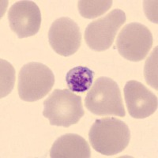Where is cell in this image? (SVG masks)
I'll return each mask as SVG.
<instances>
[{"label": "cell", "mask_w": 158, "mask_h": 158, "mask_svg": "<svg viewBox=\"0 0 158 158\" xmlns=\"http://www.w3.org/2000/svg\"><path fill=\"white\" fill-rule=\"evenodd\" d=\"M94 72L87 67H75L70 69L66 75V81L72 92L85 93L93 84Z\"/></svg>", "instance_id": "cell-11"}, {"label": "cell", "mask_w": 158, "mask_h": 158, "mask_svg": "<svg viewBox=\"0 0 158 158\" xmlns=\"http://www.w3.org/2000/svg\"><path fill=\"white\" fill-rule=\"evenodd\" d=\"M48 41L51 47L57 54L65 57L72 56L81 47L80 28L70 18H58L49 29Z\"/></svg>", "instance_id": "cell-7"}, {"label": "cell", "mask_w": 158, "mask_h": 158, "mask_svg": "<svg viewBox=\"0 0 158 158\" xmlns=\"http://www.w3.org/2000/svg\"><path fill=\"white\" fill-rule=\"evenodd\" d=\"M126 22V15L115 9L103 18L91 22L85 31V40L95 52H104L111 48L117 32Z\"/></svg>", "instance_id": "cell-6"}, {"label": "cell", "mask_w": 158, "mask_h": 158, "mask_svg": "<svg viewBox=\"0 0 158 158\" xmlns=\"http://www.w3.org/2000/svg\"><path fill=\"white\" fill-rule=\"evenodd\" d=\"M123 92L127 108L131 117L146 118L157 109V97L142 83L135 80L127 81Z\"/></svg>", "instance_id": "cell-9"}, {"label": "cell", "mask_w": 158, "mask_h": 158, "mask_svg": "<svg viewBox=\"0 0 158 158\" xmlns=\"http://www.w3.org/2000/svg\"><path fill=\"white\" fill-rule=\"evenodd\" d=\"M153 43V34L146 25L132 22L121 29L117 37L116 47L124 59L139 62L149 54Z\"/></svg>", "instance_id": "cell-5"}, {"label": "cell", "mask_w": 158, "mask_h": 158, "mask_svg": "<svg viewBox=\"0 0 158 158\" xmlns=\"http://www.w3.org/2000/svg\"><path fill=\"white\" fill-rule=\"evenodd\" d=\"M144 76L148 85L157 90V47L148 57L144 68Z\"/></svg>", "instance_id": "cell-14"}, {"label": "cell", "mask_w": 158, "mask_h": 158, "mask_svg": "<svg viewBox=\"0 0 158 158\" xmlns=\"http://www.w3.org/2000/svg\"><path fill=\"white\" fill-rule=\"evenodd\" d=\"M111 0H80L77 7L81 16L88 19L98 18L106 13L112 6Z\"/></svg>", "instance_id": "cell-12"}, {"label": "cell", "mask_w": 158, "mask_h": 158, "mask_svg": "<svg viewBox=\"0 0 158 158\" xmlns=\"http://www.w3.org/2000/svg\"><path fill=\"white\" fill-rule=\"evenodd\" d=\"M55 84L53 72L46 65L31 62L24 65L18 74V91L22 101L35 102L49 94Z\"/></svg>", "instance_id": "cell-4"}, {"label": "cell", "mask_w": 158, "mask_h": 158, "mask_svg": "<svg viewBox=\"0 0 158 158\" xmlns=\"http://www.w3.org/2000/svg\"><path fill=\"white\" fill-rule=\"evenodd\" d=\"M15 81V71L12 65L4 59H1V96H7L12 91Z\"/></svg>", "instance_id": "cell-13"}, {"label": "cell", "mask_w": 158, "mask_h": 158, "mask_svg": "<svg viewBox=\"0 0 158 158\" xmlns=\"http://www.w3.org/2000/svg\"><path fill=\"white\" fill-rule=\"evenodd\" d=\"M52 158H89L91 151L84 138L76 134H67L55 141L50 149Z\"/></svg>", "instance_id": "cell-10"}, {"label": "cell", "mask_w": 158, "mask_h": 158, "mask_svg": "<svg viewBox=\"0 0 158 158\" xmlns=\"http://www.w3.org/2000/svg\"><path fill=\"white\" fill-rule=\"evenodd\" d=\"M92 147L105 156L119 153L128 146L131 131L126 123L116 118L97 119L89 132Z\"/></svg>", "instance_id": "cell-1"}, {"label": "cell", "mask_w": 158, "mask_h": 158, "mask_svg": "<svg viewBox=\"0 0 158 158\" xmlns=\"http://www.w3.org/2000/svg\"><path fill=\"white\" fill-rule=\"evenodd\" d=\"M11 30L18 38L36 35L41 25V13L38 6L32 1H19L13 4L8 11Z\"/></svg>", "instance_id": "cell-8"}, {"label": "cell", "mask_w": 158, "mask_h": 158, "mask_svg": "<svg viewBox=\"0 0 158 158\" xmlns=\"http://www.w3.org/2000/svg\"><path fill=\"white\" fill-rule=\"evenodd\" d=\"M85 105L98 116L126 115L120 89L110 77H101L96 80L85 98Z\"/></svg>", "instance_id": "cell-2"}, {"label": "cell", "mask_w": 158, "mask_h": 158, "mask_svg": "<svg viewBox=\"0 0 158 158\" xmlns=\"http://www.w3.org/2000/svg\"><path fill=\"white\" fill-rule=\"evenodd\" d=\"M84 115L81 97L69 89H55L44 101L43 115L52 126L69 127Z\"/></svg>", "instance_id": "cell-3"}]
</instances>
